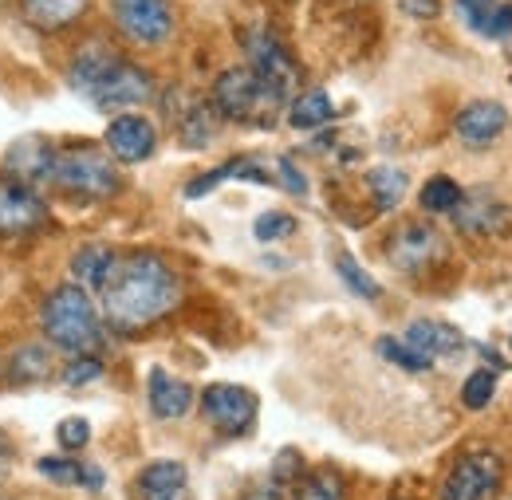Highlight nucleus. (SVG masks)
<instances>
[{
    "label": "nucleus",
    "instance_id": "f257e3e1",
    "mask_svg": "<svg viewBox=\"0 0 512 500\" xmlns=\"http://www.w3.org/2000/svg\"><path fill=\"white\" fill-rule=\"evenodd\" d=\"M99 296L103 319L115 331L134 335L182 304V280L158 252H130L115 260V272Z\"/></svg>",
    "mask_w": 512,
    "mask_h": 500
},
{
    "label": "nucleus",
    "instance_id": "f03ea898",
    "mask_svg": "<svg viewBox=\"0 0 512 500\" xmlns=\"http://www.w3.org/2000/svg\"><path fill=\"white\" fill-rule=\"evenodd\" d=\"M40 327L52 347L67 355H99L103 351V315L95 308L91 292L79 284H60L40 312Z\"/></svg>",
    "mask_w": 512,
    "mask_h": 500
},
{
    "label": "nucleus",
    "instance_id": "7ed1b4c3",
    "mask_svg": "<svg viewBox=\"0 0 512 500\" xmlns=\"http://www.w3.org/2000/svg\"><path fill=\"white\" fill-rule=\"evenodd\" d=\"M284 95H276L253 67H225L213 83V111L229 123L272 126L284 111Z\"/></svg>",
    "mask_w": 512,
    "mask_h": 500
},
{
    "label": "nucleus",
    "instance_id": "20e7f679",
    "mask_svg": "<svg viewBox=\"0 0 512 500\" xmlns=\"http://www.w3.org/2000/svg\"><path fill=\"white\" fill-rule=\"evenodd\" d=\"M52 186L71 193V197H83V201H107L119 193L123 178L107 154H99L91 146H71V150L56 154Z\"/></svg>",
    "mask_w": 512,
    "mask_h": 500
},
{
    "label": "nucleus",
    "instance_id": "39448f33",
    "mask_svg": "<svg viewBox=\"0 0 512 500\" xmlns=\"http://www.w3.org/2000/svg\"><path fill=\"white\" fill-rule=\"evenodd\" d=\"M505 485V461L493 449H473L449 469L442 500H497Z\"/></svg>",
    "mask_w": 512,
    "mask_h": 500
},
{
    "label": "nucleus",
    "instance_id": "423d86ee",
    "mask_svg": "<svg viewBox=\"0 0 512 500\" xmlns=\"http://www.w3.org/2000/svg\"><path fill=\"white\" fill-rule=\"evenodd\" d=\"M386 256L398 272L406 276H422L430 268H438L449 256L446 237L434 229V225H422V221H406L394 229V237L386 241Z\"/></svg>",
    "mask_w": 512,
    "mask_h": 500
},
{
    "label": "nucleus",
    "instance_id": "0eeeda50",
    "mask_svg": "<svg viewBox=\"0 0 512 500\" xmlns=\"http://www.w3.org/2000/svg\"><path fill=\"white\" fill-rule=\"evenodd\" d=\"M256 394L253 390H245V386H233V382H213V386H205V394H201V414H205V422L217 430V434H225V438H241V434H249L256 422Z\"/></svg>",
    "mask_w": 512,
    "mask_h": 500
},
{
    "label": "nucleus",
    "instance_id": "6e6552de",
    "mask_svg": "<svg viewBox=\"0 0 512 500\" xmlns=\"http://www.w3.org/2000/svg\"><path fill=\"white\" fill-rule=\"evenodd\" d=\"M44 225H52L48 201L32 186L4 174L0 178V237H28V233H40Z\"/></svg>",
    "mask_w": 512,
    "mask_h": 500
},
{
    "label": "nucleus",
    "instance_id": "1a4fd4ad",
    "mask_svg": "<svg viewBox=\"0 0 512 500\" xmlns=\"http://www.w3.org/2000/svg\"><path fill=\"white\" fill-rule=\"evenodd\" d=\"M87 95H91L95 107H103V111H111V107H138V103H150V99H154V79H150V71H142L138 63H130L119 56V60L99 75V83H95Z\"/></svg>",
    "mask_w": 512,
    "mask_h": 500
},
{
    "label": "nucleus",
    "instance_id": "9d476101",
    "mask_svg": "<svg viewBox=\"0 0 512 500\" xmlns=\"http://www.w3.org/2000/svg\"><path fill=\"white\" fill-rule=\"evenodd\" d=\"M115 20L127 40L158 48L174 32V4L170 0H115Z\"/></svg>",
    "mask_w": 512,
    "mask_h": 500
},
{
    "label": "nucleus",
    "instance_id": "9b49d317",
    "mask_svg": "<svg viewBox=\"0 0 512 500\" xmlns=\"http://www.w3.org/2000/svg\"><path fill=\"white\" fill-rule=\"evenodd\" d=\"M245 52H249V67H253L256 75H260L276 95L292 99V91H296V83H300V67L292 60V52H288L276 36H268V32L245 36Z\"/></svg>",
    "mask_w": 512,
    "mask_h": 500
},
{
    "label": "nucleus",
    "instance_id": "f8f14e48",
    "mask_svg": "<svg viewBox=\"0 0 512 500\" xmlns=\"http://www.w3.org/2000/svg\"><path fill=\"white\" fill-rule=\"evenodd\" d=\"M56 154H60V150H56L44 134H24V138H16V142L8 146V154H4V174L32 189L52 186Z\"/></svg>",
    "mask_w": 512,
    "mask_h": 500
},
{
    "label": "nucleus",
    "instance_id": "ddd939ff",
    "mask_svg": "<svg viewBox=\"0 0 512 500\" xmlns=\"http://www.w3.org/2000/svg\"><path fill=\"white\" fill-rule=\"evenodd\" d=\"M158 146V130L146 115H115L111 126H107V150L123 162V166H134V162H146Z\"/></svg>",
    "mask_w": 512,
    "mask_h": 500
},
{
    "label": "nucleus",
    "instance_id": "4468645a",
    "mask_svg": "<svg viewBox=\"0 0 512 500\" xmlns=\"http://www.w3.org/2000/svg\"><path fill=\"white\" fill-rule=\"evenodd\" d=\"M505 126H509V111L497 99H477V103L461 107L453 119V130L465 146H489L505 134Z\"/></svg>",
    "mask_w": 512,
    "mask_h": 500
},
{
    "label": "nucleus",
    "instance_id": "2eb2a0df",
    "mask_svg": "<svg viewBox=\"0 0 512 500\" xmlns=\"http://www.w3.org/2000/svg\"><path fill=\"white\" fill-rule=\"evenodd\" d=\"M402 339H406L418 355H426L430 363H434V359H457V355L465 351V335H461L453 323H446V319H414Z\"/></svg>",
    "mask_w": 512,
    "mask_h": 500
},
{
    "label": "nucleus",
    "instance_id": "dca6fc26",
    "mask_svg": "<svg viewBox=\"0 0 512 500\" xmlns=\"http://www.w3.org/2000/svg\"><path fill=\"white\" fill-rule=\"evenodd\" d=\"M505 221H509V209L489 189L461 193V201L453 205V225L461 233H497V229H505Z\"/></svg>",
    "mask_w": 512,
    "mask_h": 500
},
{
    "label": "nucleus",
    "instance_id": "f3484780",
    "mask_svg": "<svg viewBox=\"0 0 512 500\" xmlns=\"http://www.w3.org/2000/svg\"><path fill=\"white\" fill-rule=\"evenodd\" d=\"M138 500H190V473L182 461H150L138 473Z\"/></svg>",
    "mask_w": 512,
    "mask_h": 500
},
{
    "label": "nucleus",
    "instance_id": "a211bd4d",
    "mask_svg": "<svg viewBox=\"0 0 512 500\" xmlns=\"http://www.w3.org/2000/svg\"><path fill=\"white\" fill-rule=\"evenodd\" d=\"M146 394H150V414L162 418V422H174V418H186L193 406V386L174 378L170 371L154 367L150 382H146Z\"/></svg>",
    "mask_w": 512,
    "mask_h": 500
},
{
    "label": "nucleus",
    "instance_id": "6ab92c4d",
    "mask_svg": "<svg viewBox=\"0 0 512 500\" xmlns=\"http://www.w3.org/2000/svg\"><path fill=\"white\" fill-rule=\"evenodd\" d=\"M87 8L91 0H20V12L36 32H64L87 16Z\"/></svg>",
    "mask_w": 512,
    "mask_h": 500
},
{
    "label": "nucleus",
    "instance_id": "aec40b11",
    "mask_svg": "<svg viewBox=\"0 0 512 500\" xmlns=\"http://www.w3.org/2000/svg\"><path fill=\"white\" fill-rule=\"evenodd\" d=\"M115 260H119L115 249H107V245H87V249H79L71 256V276H75V284H79L83 292L99 296V292L107 288L111 272H115Z\"/></svg>",
    "mask_w": 512,
    "mask_h": 500
},
{
    "label": "nucleus",
    "instance_id": "412c9836",
    "mask_svg": "<svg viewBox=\"0 0 512 500\" xmlns=\"http://www.w3.org/2000/svg\"><path fill=\"white\" fill-rule=\"evenodd\" d=\"M256 182V186H268V174L256 166L253 158H229L225 166H217V170H209V174H201V178H193L190 186H186V197H205V193H213L217 186H225V182Z\"/></svg>",
    "mask_w": 512,
    "mask_h": 500
},
{
    "label": "nucleus",
    "instance_id": "4be33fe9",
    "mask_svg": "<svg viewBox=\"0 0 512 500\" xmlns=\"http://www.w3.org/2000/svg\"><path fill=\"white\" fill-rule=\"evenodd\" d=\"M331 115H335V107H331L327 91H320V87L296 95L292 107H288V123L296 126V130H316V126L331 123Z\"/></svg>",
    "mask_w": 512,
    "mask_h": 500
},
{
    "label": "nucleus",
    "instance_id": "5701e85b",
    "mask_svg": "<svg viewBox=\"0 0 512 500\" xmlns=\"http://www.w3.org/2000/svg\"><path fill=\"white\" fill-rule=\"evenodd\" d=\"M406 186H410V178H406V170H398V166H375L371 174H367V189H371V197H375V209H394L402 197H406Z\"/></svg>",
    "mask_w": 512,
    "mask_h": 500
},
{
    "label": "nucleus",
    "instance_id": "b1692460",
    "mask_svg": "<svg viewBox=\"0 0 512 500\" xmlns=\"http://www.w3.org/2000/svg\"><path fill=\"white\" fill-rule=\"evenodd\" d=\"M335 272H339V280H343V288H351L355 296H363V300H379L383 296V288H379V280L351 256V252H339L335 256Z\"/></svg>",
    "mask_w": 512,
    "mask_h": 500
},
{
    "label": "nucleus",
    "instance_id": "393cba45",
    "mask_svg": "<svg viewBox=\"0 0 512 500\" xmlns=\"http://www.w3.org/2000/svg\"><path fill=\"white\" fill-rule=\"evenodd\" d=\"M52 375V351L40 343H28L12 359V382H44Z\"/></svg>",
    "mask_w": 512,
    "mask_h": 500
},
{
    "label": "nucleus",
    "instance_id": "a878e982",
    "mask_svg": "<svg viewBox=\"0 0 512 500\" xmlns=\"http://www.w3.org/2000/svg\"><path fill=\"white\" fill-rule=\"evenodd\" d=\"M213 138H217V115H213V107L193 103L190 115L182 119V146H190V150H205Z\"/></svg>",
    "mask_w": 512,
    "mask_h": 500
},
{
    "label": "nucleus",
    "instance_id": "bb28decb",
    "mask_svg": "<svg viewBox=\"0 0 512 500\" xmlns=\"http://www.w3.org/2000/svg\"><path fill=\"white\" fill-rule=\"evenodd\" d=\"M375 351L383 355L386 363H394V367H402V371H410V375H422V371H430V367H434L426 355H418L406 339H394V335H383V339L375 343Z\"/></svg>",
    "mask_w": 512,
    "mask_h": 500
},
{
    "label": "nucleus",
    "instance_id": "cd10ccee",
    "mask_svg": "<svg viewBox=\"0 0 512 500\" xmlns=\"http://www.w3.org/2000/svg\"><path fill=\"white\" fill-rule=\"evenodd\" d=\"M461 193H465V189L457 186L453 178L438 174V178H430V182L422 186L418 201H422V209H426V213H453V205L461 201Z\"/></svg>",
    "mask_w": 512,
    "mask_h": 500
},
{
    "label": "nucleus",
    "instance_id": "c85d7f7f",
    "mask_svg": "<svg viewBox=\"0 0 512 500\" xmlns=\"http://www.w3.org/2000/svg\"><path fill=\"white\" fill-rule=\"evenodd\" d=\"M493 390H497V371H473V375L465 378V386H461V402L469 406V410H485L489 402H493Z\"/></svg>",
    "mask_w": 512,
    "mask_h": 500
},
{
    "label": "nucleus",
    "instance_id": "c756f323",
    "mask_svg": "<svg viewBox=\"0 0 512 500\" xmlns=\"http://www.w3.org/2000/svg\"><path fill=\"white\" fill-rule=\"evenodd\" d=\"M296 500H347L343 477H335V473H312L296 489Z\"/></svg>",
    "mask_w": 512,
    "mask_h": 500
},
{
    "label": "nucleus",
    "instance_id": "7c9ffc66",
    "mask_svg": "<svg viewBox=\"0 0 512 500\" xmlns=\"http://www.w3.org/2000/svg\"><path fill=\"white\" fill-rule=\"evenodd\" d=\"M296 233V217L292 213H280V209H268V213H260L253 225V237L256 241H284V237H292Z\"/></svg>",
    "mask_w": 512,
    "mask_h": 500
},
{
    "label": "nucleus",
    "instance_id": "2f4dec72",
    "mask_svg": "<svg viewBox=\"0 0 512 500\" xmlns=\"http://www.w3.org/2000/svg\"><path fill=\"white\" fill-rule=\"evenodd\" d=\"M67 386H87V382H99L103 378V359L99 355H71V363L60 375Z\"/></svg>",
    "mask_w": 512,
    "mask_h": 500
},
{
    "label": "nucleus",
    "instance_id": "473e14b6",
    "mask_svg": "<svg viewBox=\"0 0 512 500\" xmlns=\"http://www.w3.org/2000/svg\"><path fill=\"white\" fill-rule=\"evenodd\" d=\"M36 469H40L48 481H56V485H79V481H83V465H79V461H67V457H40Z\"/></svg>",
    "mask_w": 512,
    "mask_h": 500
},
{
    "label": "nucleus",
    "instance_id": "72a5a7b5",
    "mask_svg": "<svg viewBox=\"0 0 512 500\" xmlns=\"http://www.w3.org/2000/svg\"><path fill=\"white\" fill-rule=\"evenodd\" d=\"M56 441L64 449H83L91 441V426L83 418H67V422H60V430H56Z\"/></svg>",
    "mask_w": 512,
    "mask_h": 500
},
{
    "label": "nucleus",
    "instance_id": "f704fd0d",
    "mask_svg": "<svg viewBox=\"0 0 512 500\" xmlns=\"http://www.w3.org/2000/svg\"><path fill=\"white\" fill-rule=\"evenodd\" d=\"M457 4H461V12H465V20H469V28L485 36V24H489V16H493V8H497V0H457Z\"/></svg>",
    "mask_w": 512,
    "mask_h": 500
},
{
    "label": "nucleus",
    "instance_id": "c9c22d12",
    "mask_svg": "<svg viewBox=\"0 0 512 500\" xmlns=\"http://www.w3.org/2000/svg\"><path fill=\"white\" fill-rule=\"evenodd\" d=\"M485 36L489 40H509L512 36V4H497L489 24H485Z\"/></svg>",
    "mask_w": 512,
    "mask_h": 500
},
{
    "label": "nucleus",
    "instance_id": "e433bc0d",
    "mask_svg": "<svg viewBox=\"0 0 512 500\" xmlns=\"http://www.w3.org/2000/svg\"><path fill=\"white\" fill-rule=\"evenodd\" d=\"M276 170H280V182H284L288 193H296V197H304V193H308V178L296 170V162H292V158H280V162H276Z\"/></svg>",
    "mask_w": 512,
    "mask_h": 500
},
{
    "label": "nucleus",
    "instance_id": "4c0bfd02",
    "mask_svg": "<svg viewBox=\"0 0 512 500\" xmlns=\"http://www.w3.org/2000/svg\"><path fill=\"white\" fill-rule=\"evenodd\" d=\"M300 469H304L300 453H296V449H284V453L276 457V469H272V477L284 485V481H296V477H300Z\"/></svg>",
    "mask_w": 512,
    "mask_h": 500
},
{
    "label": "nucleus",
    "instance_id": "58836bf2",
    "mask_svg": "<svg viewBox=\"0 0 512 500\" xmlns=\"http://www.w3.org/2000/svg\"><path fill=\"white\" fill-rule=\"evenodd\" d=\"M402 8L410 12V16H422V20H430V16H438V0H402Z\"/></svg>",
    "mask_w": 512,
    "mask_h": 500
},
{
    "label": "nucleus",
    "instance_id": "ea45409f",
    "mask_svg": "<svg viewBox=\"0 0 512 500\" xmlns=\"http://www.w3.org/2000/svg\"><path fill=\"white\" fill-rule=\"evenodd\" d=\"M0 469H4V461H0Z\"/></svg>",
    "mask_w": 512,
    "mask_h": 500
}]
</instances>
